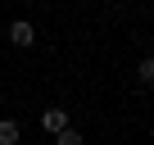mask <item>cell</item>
<instances>
[{
	"mask_svg": "<svg viewBox=\"0 0 154 145\" xmlns=\"http://www.w3.org/2000/svg\"><path fill=\"white\" fill-rule=\"evenodd\" d=\"M9 45H18V50H32V45H36V27H32L27 18H14V23H9Z\"/></svg>",
	"mask_w": 154,
	"mask_h": 145,
	"instance_id": "obj_1",
	"label": "cell"
},
{
	"mask_svg": "<svg viewBox=\"0 0 154 145\" xmlns=\"http://www.w3.org/2000/svg\"><path fill=\"white\" fill-rule=\"evenodd\" d=\"M136 82L140 86H154V59H140L136 63Z\"/></svg>",
	"mask_w": 154,
	"mask_h": 145,
	"instance_id": "obj_4",
	"label": "cell"
},
{
	"mask_svg": "<svg viewBox=\"0 0 154 145\" xmlns=\"http://www.w3.org/2000/svg\"><path fill=\"white\" fill-rule=\"evenodd\" d=\"M41 127H45L50 136H54V131H63V127H68V109H59V104H50V109L41 113Z\"/></svg>",
	"mask_w": 154,
	"mask_h": 145,
	"instance_id": "obj_2",
	"label": "cell"
},
{
	"mask_svg": "<svg viewBox=\"0 0 154 145\" xmlns=\"http://www.w3.org/2000/svg\"><path fill=\"white\" fill-rule=\"evenodd\" d=\"M54 140H59V145H86L77 127H63V131H54Z\"/></svg>",
	"mask_w": 154,
	"mask_h": 145,
	"instance_id": "obj_5",
	"label": "cell"
},
{
	"mask_svg": "<svg viewBox=\"0 0 154 145\" xmlns=\"http://www.w3.org/2000/svg\"><path fill=\"white\" fill-rule=\"evenodd\" d=\"M18 140H23V127L14 118H0V145H18Z\"/></svg>",
	"mask_w": 154,
	"mask_h": 145,
	"instance_id": "obj_3",
	"label": "cell"
}]
</instances>
